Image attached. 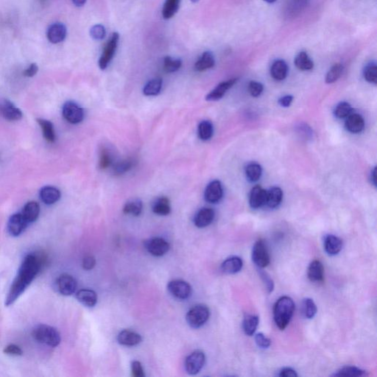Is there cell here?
<instances>
[{"instance_id":"42","label":"cell","mask_w":377,"mask_h":377,"mask_svg":"<svg viewBox=\"0 0 377 377\" xmlns=\"http://www.w3.org/2000/svg\"><path fill=\"white\" fill-rule=\"evenodd\" d=\"M182 66V61L180 59H175L170 56L164 58V69L168 73L177 72Z\"/></svg>"},{"instance_id":"31","label":"cell","mask_w":377,"mask_h":377,"mask_svg":"<svg viewBox=\"0 0 377 377\" xmlns=\"http://www.w3.org/2000/svg\"><path fill=\"white\" fill-rule=\"evenodd\" d=\"M283 198L282 190L279 187H273L267 192L266 203L272 209L278 207Z\"/></svg>"},{"instance_id":"43","label":"cell","mask_w":377,"mask_h":377,"mask_svg":"<svg viewBox=\"0 0 377 377\" xmlns=\"http://www.w3.org/2000/svg\"><path fill=\"white\" fill-rule=\"evenodd\" d=\"M343 71H344V66L341 64H336V65L331 66V69H329L327 76H326L327 83L330 84V83H333V82L338 81L342 75Z\"/></svg>"},{"instance_id":"59","label":"cell","mask_w":377,"mask_h":377,"mask_svg":"<svg viewBox=\"0 0 377 377\" xmlns=\"http://www.w3.org/2000/svg\"><path fill=\"white\" fill-rule=\"evenodd\" d=\"M376 168H374V171H373L372 174H371V176H372V181L373 183H374V186H376V185H377V179H376Z\"/></svg>"},{"instance_id":"26","label":"cell","mask_w":377,"mask_h":377,"mask_svg":"<svg viewBox=\"0 0 377 377\" xmlns=\"http://www.w3.org/2000/svg\"><path fill=\"white\" fill-rule=\"evenodd\" d=\"M152 210L158 215H168L171 212L170 200L164 196L157 197L152 204Z\"/></svg>"},{"instance_id":"50","label":"cell","mask_w":377,"mask_h":377,"mask_svg":"<svg viewBox=\"0 0 377 377\" xmlns=\"http://www.w3.org/2000/svg\"><path fill=\"white\" fill-rule=\"evenodd\" d=\"M256 344L262 348H267L271 344V341L264 336L262 333H259L255 337Z\"/></svg>"},{"instance_id":"13","label":"cell","mask_w":377,"mask_h":377,"mask_svg":"<svg viewBox=\"0 0 377 377\" xmlns=\"http://www.w3.org/2000/svg\"><path fill=\"white\" fill-rule=\"evenodd\" d=\"M223 196V186L219 180H213L206 186L204 197L208 203H218L221 200Z\"/></svg>"},{"instance_id":"21","label":"cell","mask_w":377,"mask_h":377,"mask_svg":"<svg viewBox=\"0 0 377 377\" xmlns=\"http://www.w3.org/2000/svg\"><path fill=\"white\" fill-rule=\"evenodd\" d=\"M345 128L352 133H358L362 131L365 127L363 118L358 114H351L345 121Z\"/></svg>"},{"instance_id":"56","label":"cell","mask_w":377,"mask_h":377,"mask_svg":"<svg viewBox=\"0 0 377 377\" xmlns=\"http://www.w3.org/2000/svg\"><path fill=\"white\" fill-rule=\"evenodd\" d=\"M279 377H297L296 371L290 368H283L279 373Z\"/></svg>"},{"instance_id":"57","label":"cell","mask_w":377,"mask_h":377,"mask_svg":"<svg viewBox=\"0 0 377 377\" xmlns=\"http://www.w3.org/2000/svg\"><path fill=\"white\" fill-rule=\"evenodd\" d=\"M293 100V97L291 95H287V96L283 97V98H280L279 102L280 105L283 107H289L291 105L292 102Z\"/></svg>"},{"instance_id":"7","label":"cell","mask_w":377,"mask_h":377,"mask_svg":"<svg viewBox=\"0 0 377 377\" xmlns=\"http://www.w3.org/2000/svg\"><path fill=\"white\" fill-rule=\"evenodd\" d=\"M252 260L260 268H264L270 264V255L264 240L260 239L256 242L253 247Z\"/></svg>"},{"instance_id":"39","label":"cell","mask_w":377,"mask_h":377,"mask_svg":"<svg viewBox=\"0 0 377 377\" xmlns=\"http://www.w3.org/2000/svg\"><path fill=\"white\" fill-rule=\"evenodd\" d=\"M199 138L202 141H208L213 136V125L210 121H202L197 129Z\"/></svg>"},{"instance_id":"61","label":"cell","mask_w":377,"mask_h":377,"mask_svg":"<svg viewBox=\"0 0 377 377\" xmlns=\"http://www.w3.org/2000/svg\"><path fill=\"white\" fill-rule=\"evenodd\" d=\"M199 1H200V0H191V2H194V3L199 2Z\"/></svg>"},{"instance_id":"51","label":"cell","mask_w":377,"mask_h":377,"mask_svg":"<svg viewBox=\"0 0 377 377\" xmlns=\"http://www.w3.org/2000/svg\"><path fill=\"white\" fill-rule=\"evenodd\" d=\"M3 352L7 355L21 356L23 354V351L18 345L14 344H10L4 348Z\"/></svg>"},{"instance_id":"17","label":"cell","mask_w":377,"mask_h":377,"mask_svg":"<svg viewBox=\"0 0 377 377\" xmlns=\"http://www.w3.org/2000/svg\"><path fill=\"white\" fill-rule=\"evenodd\" d=\"M117 341L119 344L125 346H135L142 342V337L135 331L125 329L118 334Z\"/></svg>"},{"instance_id":"37","label":"cell","mask_w":377,"mask_h":377,"mask_svg":"<svg viewBox=\"0 0 377 377\" xmlns=\"http://www.w3.org/2000/svg\"><path fill=\"white\" fill-rule=\"evenodd\" d=\"M259 317L257 315H247L243 321V330L248 336H251L255 333L259 325Z\"/></svg>"},{"instance_id":"54","label":"cell","mask_w":377,"mask_h":377,"mask_svg":"<svg viewBox=\"0 0 377 377\" xmlns=\"http://www.w3.org/2000/svg\"><path fill=\"white\" fill-rule=\"evenodd\" d=\"M95 264H96V260L92 256H87L82 260V265L85 270H92L95 267Z\"/></svg>"},{"instance_id":"4","label":"cell","mask_w":377,"mask_h":377,"mask_svg":"<svg viewBox=\"0 0 377 377\" xmlns=\"http://www.w3.org/2000/svg\"><path fill=\"white\" fill-rule=\"evenodd\" d=\"M210 316V310L207 306L198 304L195 306L186 314V320L192 328H197L203 327Z\"/></svg>"},{"instance_id":"30","label":"cell","mask_w":377,"mask_h":377,"mask_svg":"<svg viewBox=\"0 0 377 377\" xmlns=\"http://www.w3.org/2000/svg\"><path fill=\"white\" fill-rule=\"evenodd\" d=\"M40 214V206L35 201L28 202L23 210L22 214L28 223H33L38 219Z\"/></svg>"},{"instance_id":"44","label":"cell","mask_w":377,"mask_h":377,"mask_svg":"<svg viewBox=\"0 0 377 377\" xmlns=\"http://www.w3.org/2000/svg\"><path fill=\"white\" fill-rule=\"evenodd\" d=\"M317 309L316 304L313 301L311 298H305L303 301V312L304 316L308 319H311L316 315Z\"/></svg>"},{"instance_id":"34","label":"cell","mask_w":377,"mask_h":377,"mask_svg":"<svg viewBox=\"0 0 377 377\" xmlns=\"http://www.w3.org/2000/svg\"><path fill=\"white\" fill-rule=\"evenodd\" d=\"M162 88V78H154L147 82L143 89V94L145 96H156L160 93Z\"/></svg>"},{"instance_id":"15","label":"cell","mask_w":377,"mask_h":377,"mask_svg":"<svg viewBox=\"0 0 377 377\" xmlns=\"http://www.w3.org/2000/svg\"><path fill=\"white\" fill-rule=\"evenodd\" d=\"M66 26L64 24L56 22V23L52 24L48 28L47 31V37L49 40V42L52 44L61 43L66 38Z\"/></svg>"},{"instance_id":"35","label":"cell","mask_w":377,"mask_h":377,"mask_svg":"<svg viewBox=\"0 0 377 377\" xmlns=\"http://www.w3.org/2000/svg\"><path fill=\"white\" fill-rule=\"evenodd\" d=\"M135 163L136 162H135L134 159H131V158L119 161L114 165V173L116 176L125 174L133 168Z\"/></svg>"},{"instance_id":"23","label":"cell","mask_w":377,"mask_h":377,"mask_svg":"<svg viewBox=\"0 0 377 377\" xmlns=\"http://www.w3.org/2000/svg\"><path fill=\"white\" fill-rule=\"evenodd\" d=\"M326 252L330 256H335L341 252L343 248V241L341 238L334 235H328L324 241Z\"/></svg>"},{"instance_id":"53","label":"cell","mask_w":377,"mask_h":377,"mask_svg":"<svg viewBox=\"0 0 377 377\" xmlns=\"http://www.w3.org/2000/svg\"><path fill=\"white\" fill-rule=\"evenodd\" d=\"M260 277H262L263 282L265 284L266 290H267L269 293H271L274 288V281L271 279L270 278L268 275L264 272H261L260 273Z\"/></svg>"},{"instance_id":"12","label":"cell","mask_w":377,"mask_h":377,"mask_svg":"<svg viewBox=\"0 0 377 377\" xmlns=\"http://www.w3.org/2000/svg\"><path fill=\"white\" fill-rule=\"evenodd\" d=\"M310 0H288L284 8V16L287 18H296L310 4Z\"/></svg>"},{"instance_id":"19","label":"cell","mask_w":377,"mask_h":377,"mask_svg":"<svg viewBox=\"0 0 377 377\" xmlns=\"http://www.w3.org/2000/svg\"><path fill=\"white\" fill-rule=\"evenodd\" d=\"M267 191L262 186H256L250 192L249 203L253 209H259L266 203Z\"/></svg>"},{"instance_id":"27","label":"cell","mask_w":377,"mask_h":377,"mask_svg":"<svg viewBox=\"0 0 377 377\" xmlns=\"http://www.w3.org/2000/svg\"><path fill=\"white\" fill-rule=\"evenodd\" d=\"M40 197L46 204H53L59 200L61 193L57 188L53 186H45L40 191Z\"/></svg>"},{"instance_id":"55","label":"cell","mask_w":377,"mask_h":377,"mask_svg":"<svg viewBox=\"0 0 377 377\" xmlns=\"http://www.w3.org/2000/svg\"><path fill=\"white\" fill-rule=\"evenodd\" d=\"M38 71V66H37L36 64H31V65H30L29 67H28V69H25V72H24V75L28 77V78H32L34 75H36Z\"/></svg>"},{"instance_id":"6","label":"cell","mask_w":377,"mask_h":377,"mask_svg":"<svg viewBox=\"0 0 377 377\" xmlns=\"http://www.w3.org/2000/svg\"><path fill=\"white\" fill-rule=\"evenodd\" d=\"M206 362V356L200 350H196L188 356L185 361V368L190 375H196L201 371Z\"/></svg>"},{"instance_id":"5","label":"cell","mask_w":377,"mask_h":377,"mask_svg":"<svg viewBox=\"0 0 377 377\" xmlns=\"http://www.w3.org/2000/svg\"><path fill=\"white\" fill-rule=\"evenodd\" d=\"M119 35L118 33L115 32L111 35L110 38L108 40L107 43L105 45L102 55L99 60V66L101 69L104 70L107 68L112 60L115 56V52L117 49L119 44Z\"/></svg>"},{"instance_id":"33","label":"cell","mask_w":377,"mask_h":377,"mask_svg":"<svg viewBox=\"0 0 377 377\" xmlns=\"http://www.w3.org/2000/svg\"><path fill=\"white\" fill-rule=\"evenodd\" d=\"M295 66L301 71L311 70L314 67V63L306 52H301L295 57Z\"/></svg>"},{"instance_id":"49","label":"cell","mask_w":377,"mask_h":377,"mask_svg":"<svg viewBox=\"0 0 377 377\" xmlns=\"http://www.w3.org/2000/svg\"><path fill=\"white\" fill-rule=\"evenodd\" d=\"M263 85L260 82H257V81H250L249 82L248 85V91L250 92V95L254 97V98H257V97L260 96L261 94L262 93Z\"/></svg>"},{"instance_id":"8","label":"cell","mask_w":377,"mask_h":377,"mask_svg":"<svg viewBox=\"0 0 377 377\" xmlns=\"http://www.w3.org/2000/svg\"><path fill=\"white\" fill-rule=\"evenodd\" d=\"M167 289L172 295L178 299H187L192 295L191 286L183 280L176 279L170 281Z\"/></svg>"},{"instance_id":"2","label":"cell","mask_w":377,"mask_h":377,"mask_svg":"<svg viewBox=\"0 0 377 377\" xmlns=\"http://www.w3.org/2000/svg\"><path fill=\"white\" fill-rule=\"evenodd\" d=\"M295 310V304L291 298L282 296L277 301L274 309V321L277 327L284 330L288 325Z\"/></svg>"},{"instance_id":"38","label":"cell","mask_w":377,"mask_h":377,"mask_svg":"<svg viewBox=\"0 0 377 377\" xmlns=\"http://www.w3.org/2000/svg\"><path fill=\"white\" fill-rule=\"evenodd\" d=\"M37 122L43 131L44 137L45 139L50 143L55 142V133L52 122L43 119H37Z\"/></svg>"},{"instance_id":"24","label":"cell","mask_w":377,"mask_h":377,"mask_svg":"<svg viewBox=\"0 0 377 377\" xmlns=\"http://www.w3.org/2000/svg\"><path fill=\"white\" fill-rule=\"evenodd\" d=\"M77 299L79 302L88 307H93L98 302V295L94 290L89 289L80 290L76 294Z\"/></svg>"},{"instance_id":"58","label":"cell","mask_w":377,"mask_h":377,"mask_svg":"<svg viewBox=\"0 0 377 377\" xmlns=\"http://www.w3.org/2000/svg\"><path fill=\"white\" fill-rule=\"evenodd\" d=\"M74 5L77 7H82L85 5L86 0H72Z\"/></svg>"},{"instance_id":"9","label":"cell","mask_w":377,"mask_h":377,"mask_svg":"<svg viewBox=\"0 0 377 377\" xmlns=\"http://www.w3.org/2000/svg\"><path fill=\"white\" fill-rule=\"evenodd\" d=\"M63 116L69 123L78 124L82 122L84 118V112L78 104L69 101L63 108Z\"/></svg>"},{"instance_id":"20","label":"cell","mask_w":377,"mask_h":377,"mask_svg":"<svg viewBox=\"0 0 377 377\" xmlns=\"http://www.w3.org/2000/svg\"><path fill=\"white\" fill-rule=\"evenodd\" d=\"M0 112L5 119L10 121L19 120L22 117V112L8 100L0 104Z\"/></svg>"},{"instance_id":"14","label":"cell","mask_w":377,"mask_h":377,"mask_svg":"<svg viewBox=\"0 0 377 377\" xmlns=\"http://www.w3.org/2000/svg\"><path fill=\"white\" fill-rule=\"evenodd\" d=\"M28 224L22 213L13 214L8 223V232L11 236L17 237L25 231Z\"/></svg>"},{"instance_id":"18","label":"cell","mask_w":377,"mask_h":377,"mask_svg":"<svg viewBox=\"0 0 377 377\" xmlns=\"http://www.w3.org/2000/svg\"><path fill=\"white\" fill-rule=\"evenodd\" d=\"M214 211L210 208H203L195 216L194 223L197 228H205L213 223L214 219Z\"/></svg>"},{"instance_id":"46","label":"cell","mask_w":377,"mask_h":377,"mask_svg":"<svg viewBox=\"0 0 377 377\" xmlns=\"http://www.w3.org/2000/svg\"><path fill=\"white\" fill-rule=\"evenodd\" d=\"M364 78L365 81L371 83L377 84V66L375 63H370L364 69Z\"/></svg>"},{"instance_id":"22","label":"cell","mask_w":377,"mask_h":377,"mask_svg":"<svg viewBox=\"0 0 377 377\" xmlns=\"http://www.w3.org/2000/svg\"><path fill=\"white\" fill-rule=\"evenodd\" d=\"M309 279L313 282H321L324 281V268L319 260H315L310 264L307 270Z\"/></svg>"},{"instance_id":"28","label":"cell","mask_w":377,"mask_h":377,"mask_svg":"<svg viewBox=\"0 0 377 377\" xmlns=\"http://www.w3.org/2000/svg\"><path fill=\"white\" fill-rule=\"evenodd\" d=\"M243 262L240 257H232L228 258L221 264V269L225 274H235L243 268Z\"/></svg>"},{"instance_id":"1","label":"cell","mask_w":377,"mask_h":377,"mask_svg":"<svg viewBox=\"0 0 377 377\" xmlns=\"http://www.w3.org/2000/svg\"><path fill=\"white\" fill-rule=\"evenodd\" d=\"M41 264L42 260L36 254H31L26 256L8 292V296L5 299V305L10 306L14 304L16 300L22 295L38 274Z\"/></svg>"},{"instance_id":"47","label":"cell","mask_w":377,"mask_h":377,"mask_svg":"<svg viewBox=\"0 0 377 377\" xmlns=\"http://www.w3.org/2000/svg\"><path fill=\"white\" fill-rule=\"evenodd\" d=\"M351 114H352V108L348 102H341L334 110V115L340 119L347 118Z\"/></svg>"},{"instance_id":"25","label":"cell","mask_w":377,"mask_h":377,"mask_svg":"<svg viewBox=\"0 0 377 377\" xmlns=\"http://www.w3.org/2000/svg\"><path fill=\"white\" fill-rule=\"evenodd\" d=\"M215 65L214 55L213 52L206 51L202 54L195 65V69L197 72H203L207 69H212Z\"/></svg>"},{"instance_id":"45","label":"cell","mask_w":377,"mask_h":377,"mask_svg":"<svg viewBox=\"0 0 377 377\" xmlns=\"http://www.w3.org/2000/svg\"><path fill=\"white\" fill-rule=\"evenodd\" d=\"M113 163V157L107 148L101 149L99 153V166L102 170H106Z\"/></svg>"},{"instance_id":"16","label":"cell","mask_w":377,"mask_h":377,"mask_svg":"<svg viewBox=\"0 0 377 377\" xmlns=\"http://www.w3.org/2000/svg\"><path fill=\"white\" fill-rule=\"evenodd\" d=\"M237 78H233V79L228 80L226 81H223V82H220V84L217 85L213 91H212L209 95L206 96V99L208 101H217L221 99L225 94L226 93L229 89H231L236 82H237Z\"/></svg>"},{"instance_id":"11","label":"cell","mask_w":377,"mask_h":377,"mask_svg":"<svg viewBox=\"0 0 377 377\" xmlns=\"http://www.w3.org/2000/svg\"><path fill=\"white\" fill-rule=\"evenodd\" d=\"M78 284L76 280L69 274H62L56 280V287L61 295L69 296L76 290Z\"/></svg>"},{"instance_id":"36","label":"cell","mask_w":377,"mask_h":377,"mask_svg":"<svg viewBox=\"0 0 377 377\" xmlns=\"http://www.w3.org/2000/svg\"><path fill=\"white\" fill-rule=\"evenodd\" d=\"M142 208H143L142 202L139 199H135L125 203L123 207V213L125 214H130V215L137 217L142 213Z\"/></svg>"},{"instance_id":"10","label":"cell","mask_w":377,"mask_h":377,"mask_svg":"<svg viewBox=\"0 0 377 377\" xmlns=\"http://www.w3.org/2000/svg\"><path fill=\"white\" fill-rule=\"evenodd\" d=\"M147 250L154 257H162L168 252L170 244L161 237H154L145 243Z\"/></svg>"},{"instance_id":"60","label":"cell","mask_w":377,"mask_h":377,"mask_svg":"<svg viewBox=\"0 0 377 377\" xmlns=\"http://www.w3.org/2000/svg\"><path fill=\"white\" fill-rule=\"evenodd\" d=\"M264 2H267V3H274L277 0H263Z\"/></svg>"},{"instance_id":"52","label":"cell","mask_w":377,"mask_h":377,"mask_svg":"<svg viewBox=\"0 0 377 377\" xmlns=\"http://www.w3.org/2000/svg\"><path fill=\"white\" fill-rule=\"evenodd\" d=\"M132 375L135 377H144L145 376L142 364L139 361H134L131 365Z\"/></svg>"},{"instance_id":"3","label":"cell","mask_w":377,"mask_h":377,"mask_svg":"<svg viewBox=\"0 0 377 377\" xmlns=\"http://www.w3.org/2000/svg\"><path fill=\"white\" fill-rule=\"evenodd\" d=\"M35 341L50 347H56L61 343V335L56 328L48 325H39L33 331Z\"/></svg>"},{"instance_id":"48","label":"cell","mask_w":377,"mask_h":377,"mask_svg":"<svg viewBox=\"0 0 377 377\" xmlns=\"http://www.w3.org/2000/svg\"><path fill=\"white\" fill-rule=\"evenodd\" d=\"M90 35L93 39L100 41L106 35V30L102 25H95L91 28Z\"/></svg>"},{"instance_id":"41","label":"cell","mask_w":377,"mask_h":377,"mask_svg":"<svg viewBox=\"0 0 377 377\" xmlns=\"http://www.w3.org/2000/svg\"><path fill=\"white\" fill-rule=\"evenodd\" d=\"M365 374V371L354 366H345L341 368L336 374L335 377H362Z\"/></svg>"},{"instance_id":"40","label":"cell","mask_w":377,"mask_h":377,"mask_svg":"<svg viewBox=\"0 0 377 377\" xmlns=\"http://www.w3.org/2000/svg\"><path fill=\"white\" fill-rule=\"evenodd\" d=\"M262 169L257 163H250L246 166V174L250 182H256L261 178Z\"/></svg>"},{"instance_id":"29","label":"cell","mask_w":377,"mask_h":377,"mask_svg":"<svg viewBox=\"0 0 377 377\" xmlns=\"http://www.w3.org/2000/svg\"><path fill=\"white\" fill-rule=\"evenodd\" d=\"M288 73V66L285 61L283 60H277L272 65L270 68V74L273 78L277 81H283L287 78Z\"/></svg>"},{"instance_id":"32","label":"cell","mask_w":377,"mask_h":377,"mask_svg":"<svg viewBox=\"0 0 377 377\" xmlns=\"http://www.w3.org/2000/svg\"><path fill=\"white\" fill-rule=\"evenodd\" d=\"M180 0H165L162 9V16L167 20L173 18L179 11Z\"/></svg>"}]
</instances>
